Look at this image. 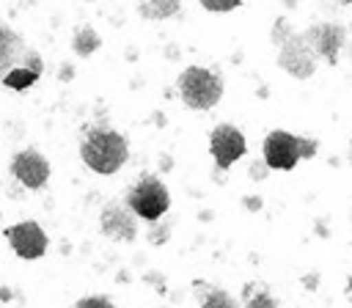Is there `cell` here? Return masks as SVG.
Returning a JSON list of instances; mask_svg holds the SVG:
<instances>
[{"label":"cell","instance_id":"1","mask_svg":"<svg viewBox=\"0 0 352 308\" xmlns=\"http://www.w3.org/2000/svg\"><path fill=\"white\" fill-rule=\"evenodd\" d=\"M270 38L272 44L278 47V66L294 77V80H308L316 66H319V58L314 52V47L305 41L302 33H294L289 19L286 16H278L272 30H270Z\"/></svg>","mask_w":352,"mask_h":308},{"label":"cell","instance_id":"2","mask_svg":"<svg viewBox=\"0 0 352 308\" xmlns=\"http://www.w3.org/2000/svg\"><path fill=\"white\" fill-rule=\"evenodd\" d=\"M80 160L102 176H110L116 170H121V165L129 160V143L121 132L107 129V126H96L88 129L82 143H80Z\"/></svg>","mask_w":352,"mask_h":308},{"label":"cell","instance_id":"3","mask_svg":"<svg viewBox=\"0 0 352 308\" xmlns=\"http://www.w3.org/2000/svg\"><path fill=\"white\" fill-rule=\"evenodd\" d=\"M261 151H264V162L270 165V170H292L300 160L316 157L319 140L292 135L286 129H272V132H267Z\"/></svg>","mask_w":352,"mask_h":308},{"label":"cell","instance_id":"4","mask_svg":"<svg viewBox=\"0 0 352 308\" xmlns=\"http://www.w3.org/2000/svg\"><path fill=\"white\" fill-rule=\"evenodd\" d=\"M176 88L190 110H212L223 96V77L206 66H187L179 74Z\"/></svg>","mask_w":352,"mask_h":308},{"label":"cell","instance_id":"5","mask_svg":"<svg viewBox=\"0 0 352 308\" xmlns=\"http://www.w3.org/2000/svg\"><path fill=\"white\" fill-rule=\"evenodd\" d=\"M126 204H129V209H132L140 220L157 223V220L168 212V206H170V192H168V187H165L162 179L146 173V176H140V179L132 184V190L126 192Z\"/></svg>","mask_w":352,"mask_h":308},{"label":"cell","instance_id":"6","mask_svg":"<svg viewBox=\"0 0 352 308\" xmlns=\"http://www.w3.org/2000/svg\"><path fill=\"white\" fill-rule=\"evenodd\" d=\"M209 151H212L214 168L220 173V170H228L239 157H245L248 143H245V135L234 124H217L209 132Z\"/></svg>","mask_w":352,"mask_h":308},{"label":"cell","instance_id":"7","mask_svg":"<svg viewBox=\"0 0 352 308\" xmlns=\"http://www.w3.org/2000/svg\"><path fill=\"white\" fill-rule=\"evenodd\" d=\"M302 36L314 47L316 58H322L330 66H338L341 50L346 44V30L341 25H336V22H316L308 30H302Z\"/></svg>","mask_w":352,"mask_h":308},{"label":"cell","instance_id":"8","mask_svg":"<svg viewBox=\"0 0 352 308\" xmlns=\"http://www.w3.org/2000/svg\"><path fill=\"white\" fill-rule=\"evenodd\" d=\"M6 239H8V245H11V250L19 256V258H25V261H33V258H41L44 253H47V234H44V228L38 226V223H33V220H22V223H14V226H8L6 231Z\"/></svg>","mask_w":352,"mask_h":308},{"label":"cell","instance_id":"9","mask_svg":"<svg viewBox=\"0 0 352 308\" xmlns=\"http://www.w3.org/2000/svg\"><path fill=\"white\" fill-rule=\"evenodd\" d=\"M99 231L113 242H132L138 236V214L126 201H110L99 214Z\"/></svg>","mask_w":352,"mask_h":308},{"label":"cell","instance_id":"10","mask_svg":"<svg viewBox=\"0 0 352 308\" xmlns=\"http://www.w3.org/2000/svg\"><path fill=\"white\" fill-rule=\"evenodd\" d=\"M11 176L28 190H41L50 179V162L38 148H22L11 157Z\"/></svg>","mask_w":352,"mask_h":308},{"label":"cell","instance_id":"11","mask_svg":"<svg viewBox=\"0 0 352 308\" xmlns=\"http://www.w3.org/2000/svg\"><path fill=\"white\" fill-rule=\"evenodd\" d=\"M28 50L30 47L22 41V36L11 25L0 22V77L6 72H11L14 66H22V58Z\"/></svg>","mask_w":352,"mask_h":308},{"label":"cell","instance_id":"12","mask_svg":"<svg viewBox=\"0 0 352 308\" xmlns=\"http://www.w3.org/2000/svg\"><path fill=\"white\" fill-rule=\"evenodd\" d=\"M201 286L198 292V300H201V308H239V302L226 292V289H217V286H206L201 280H195Z\"/></svg>","mask_w":352,"mask_h":308},{"label":"cell","instance_id":"13","mask_svg":"<svg viewBox=\"0 0 352 308\" xmlns=\"http://www.w3.org/2000/svg\"><path fill=\"white\" fill-rule=\"evenodd\" d=\"M182 0H138V14L143 19H168L179 11Z\"/></svg>","mask_w":352,"mask_h":308},{"label":"cell","instance_id":"14","mask_svg":"<svg viewBox=\"0 0 352 308\" xmlns=\"http://www.w3.org/2000/svg\"><path fill=\"white\" fill-rule=\"evenodd\" d=\"M99 47H102V38H99V33H96L91 25H82V28L74 30V36H72V50H74L80 58L94 55Z\"/></svg>","mask_w":352,"mask_h":308},{"label":"cell","instance_id":"15","mask_svg":"<svg viewBox=\"0 0 352 308\" xmlns=\"http://www.w3.org/2000/svg\"><path fill=\"white\" fill-rule=\"evenodd\" d=\"M38 77H41V74H36V72L28 69V66H14V69L6 72L0 80H3V85L11 88V91H28Z\"/></svg>","mask_w":352,"mask_h":308},{"label":"cell","instance_id":"16","mask_svg":"<svg viewBox=\"0 0 352 308\" xmlns=\"http://www.w3.org/2000/svg\"><path fill=\"white\" fill-rule=\"evenodd\" d=\"M242 297H245V308H278V300L267 289H256L253 283L245 286Z\"/></svg>","mask_w":352,"mask_h":308},{"label":"cell","instance_id":"17","mask_svg":"<svg viewBox=\"0 0 352 308\" xmlns=\"http://www.w3.org/2000/svg\"><path fill=\"white\" fill-rule=\"evenodd\" d=\"M206 11H214V14H226V11H234L242 6V0H198Z\"/></svg>","mask_w":352,"mask_h":308},{"label":"cell","instance_id":"18","mask_svg":"<svg viewBox=\"0 0 352 308\" xmlns=\"http://www.w3.org/2000/svg\"><path fill=\"white\" fill-rule=\"evenodd\" d=\"M74 308H116V305L107 297H82V300H77Z\"/></svg>","mask_w":352,"mask_h":308},{"label":"cell","instance_id":"19","mask_svg":"<svg viewBox=\"0 0 352 308\" xmlns=\"http://www.w3.org/2000/svg\"><path fill=\"white\" fill-rule=\"evenodd\" d=\"M168 234H170L168 226H157L154 231H148V239H151V245H162V242L168 239Z\"/></svg>","mask_w":352,"mask_h":308},{"label":"cell","instance_id":"20","mask_svg":"<svg viewBox=\"0 0 352 308\" xmlns=\"http://www.w3.org/2000/svg\"><path fill=\"white\" fill-rule=\"evenodd\" d=\"M267 170H270V165H267V162H261V165H258V162H256V165H250V176H256V179H264V173H267Z\"/></svg>","mask_w":352,"mask_h":308},{"label":"cell","instance_id":"21","mask_svg":"<svg viewBox=\"0 0 352 308\" xmlns=\"http://www.w3.org/2000/svg\"><path fill=\"white\" fill-rule=\"evenodd\" d=\"M245 206L248 209H258L261 206V198H245Z\"/></svg>","mask_w":352,"mask_h":308},{"label":"cell","instance_id":"22","mask_svg":"<svg viewBox=\"0 0 352 308\" xmlns=\"http://www.w3.org/2000/svg\"><path fill=\"white\" fill-rule=\"evenodd\" d=\"M349 289H346V294H349V300H352V278H349V283H346Z\"/></svg>","mask_w":352,"mask_h":308},{"label":"cell","instance_id":"23","mask_svg":"<svg viewBox=\"0 0 352 308\" xmlns=\"http://www.w3.org/2000/svg\"><path fill=\"white\" fill-rule=\"evenodd\" d=\"M349 154H352V143H349Z\"/></svg>","mask_w":352,"mask_h":308},{"label":"cell","instance_id":"24","mask_svg":"<svg viewBox=\"0 0 352 308\" xmlns=\"http://www.w3.org/2000/svg\"><path fill=\"white\" fill-rule=\"evenodd\" d=\"M344 3H352V0H344Z\"/></svg>","mask_w":352,"mask_h":308}]
</instances>
